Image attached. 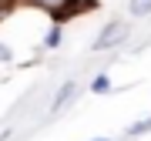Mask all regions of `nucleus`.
<instances>
[{"instance_id":"f257e3e1","label":"nucleus","mask_w":151,"mask_h":141,"mask_svg":"<svg viewBox=\"0 0 151 141\" xmlns=\"http://www.w3.org/2000/svg\"><path fill=\"white\" fill-rule=\"evenodd\" d=\"M124 37H128V24L111 20V24H104V30L94 37V50H111V47H118Z\"/></svg>"},{"instance_id":"f03ea898","label":"nucleus","mask_w":151,"mask_h":141,"mask_svg":"<svg viewBox=\"0 0 151 141\" xmlns=\"http://www.w3.org/2000/svg\"><path fill=\"white\" fill-rule=\"evenodd\" d=\"M74 94H77V81H64V84H60V91L54 94V101H50V111H64L67 108V104L70 101H74Z\"/></svg>"},{"instance_id":"7ed1b4c3","label":"nucleus","mask_w":151,"mask_h":141,"mask_svg":"<svg viewBox=\"0 0 151 141\" xmlns=\"http://www.w3.org/2000/svg\"><path fill=\"white\" fill-rule=\"evenodd\" d=\"M60 40H64V27H60V20H57V24H50L47 34H44V47H47V50H57Z\"/></svg>"},{"instance_id":"20e7f679","label":"nucleus","mask_w":151,"mask_h":141,"mask_svg":"<svg viewBox=\"0 0 151 141\" xmlns=\"http://www.w3.org/2000/svg\"><path fill=\"white\" fill-rule=\"evenodd\" d=\"M148 131H151V118H141V121H131V124H128V131H124V138H141V135H148Z\"/></svg>"},{"instance_id":"39448f33","label":"nucleus","mask_w":151,"mask_h":141,"mask_svg":"<svg viewBox=\"0 0 151 141\" xmlns=\"http://www.w3.org/2000/svg\"><path fill=\"white\" fill-rule=\"evenodd\" d=\"M87 91H91V94H111V77L108 74H94V81H91Z\"/></svg>"},{"instance_id":"423d86ee","label":"nucleus","mask_w":151,"mask_h":141,"mask_svg":"<svg viewBox=\"0 0 151 141\" xmlns=\"http://www.w3.org/2000/svg\"><path fill=\"white\" fill-rule=\"evenodd\" d=\"M128 10H131V17H148L151 14V0H131Z\"/></svg>"},{"instance_id":"0eeeda50","label":"nucleus","mask_w":151,"mask_h":141,"mask_svg":"<svg viewBox=\"0 0 151 141\" xmlns=\"http://www.w3.org/2000/svg\"><path fill=\"white\" fill-rule=\"evenodd\" d=\"M7 60H14V50L7 44H0V64H7Z\"/></svg>"},{"instance_id":"6e6552de","label":"nucleus","mask_w":151,"mask_h":141,"mask_svg":"<svg viewBox=\"0 0 151 141\" xmlns=\"http://www.w3.org/2000/svg\"><path fill=\"white\" fill-rule=\"evenodd\" d=\"M10 10H14V0H0V20H4Z\"/></svg>"},{"instance_id":"1a4fd4ad","label":"nucleus","mask_w":151,"mask_h":141,"mask_svg":"<svg viewBox=\"0 0 151 141\" xmlns=\"http://www.w3.org/2000/svg\"><path fill=\"white\" fill-rule=\"evenodd\" d=\"M84 4H91V0H74V7H84Z\"/></svg>"},{"instance_id":"9d476101","label":"nucleus","mask_w":151,"mask_h":141,"mask_svg":"<svg viewBox=\"0 0 151 141\" xmlns=\"http://www.w3.org/2000/svg\"><path fill=\"white\" fill-rule=\"evenodd\" d=\"M94 141H114V138H94Z\"/></svg>"}]
</instances>
